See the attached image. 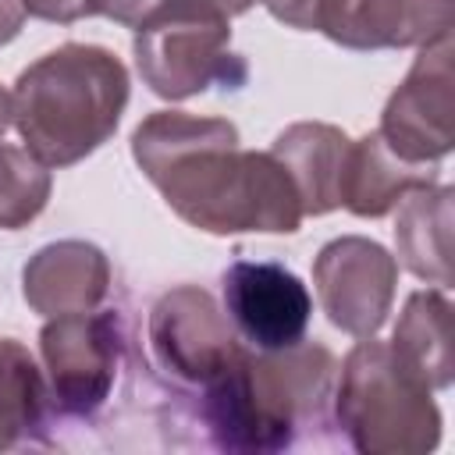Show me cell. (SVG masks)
<instances>
[{
	"mask_svg": "<svg viewBox=\"0 0 455 455\" xmlns=\"http://www.w3.org/2000/svg\"><path fill=\"white\" fill-rule=\"evenodd\" d=\"M132 156L164 203L206 235H291L306 217L284 164L242 149L224 117L156 110L132 132Z\"/></svg>",
	"mask_w": 455,
	"mask_h": 455,
	"instance_id": "obj_1",
	"label": "cell"
},
{
	"mask_svg": "<svg viewBox=\"0 0 455 455\" xmlns=\"http://www.w3.org/2000/svg\"><path fill=\"white\" fill-rule=\"evenodd\" d=\"M338 363L323 345L295 341L238 359L203 387V423L228 451H281L309 427H323Z\"/></svg>",
	"mask_w": 455,
	"mask_h": 455,
	"instance_id": "obj_2",
	"label": "cell"
},
{
	"mask_svg": "<svg viewBox=\"0 0 455 455\" xmlns=\"http://www.w3.org/2000/svg\"><path fill=\"white\" fill-rule=\"evenodd\" d=\"M128 107L121 57L92 43H64L28 64L11 89V124L46 167H71L96 153Z\"/></svg>",
	"mask_w": 455,
	"mask_h": 455,
	"instance_id": "obj_3",
	"label": "cell"
},
{
	"mask_svg": "<svg viewBox=\"0 0 455 455\" xmlns=\"http://www.w3.org/2000/svg\"><path fill=\"white\" fill-rule=\"evenodd\" d=\"M334 412L355 451L423 455L441 441V412L430 387L416 380L391 345L359 338L334 380Z\"/></svg>",
	"mask_w": 455,
	"mask_h": 455,
	"instance_id": "obj_4",
	"label": "cell"
},
{
	"mask_svg": "<svg viewBox=\"0 0 455 455\" xmlns=\"http://www.w3.org/2000/svg\"><path fill=\"white\" fill-rule=\"evenodd\" d=\"M231 18L199 4L178 0L153 21L135 28V68L160 100H188L210 85L242 89L249 64L231 53Z\"/></svg>",
	"mask_w": 455,
	"mask_h": 455,
	"instance_id": "obj_5",
	"label": "cell"
},
{
	"mask_svg": "<svg viewBox=\"0 0 455 455\" xmlns=\"http://www.w3.org/2000/svg\"><path fill=\"white\" fill-rule=\"evenodd\" d=\"M121 345L124 334L114 309L50 316L39 331V352L53 412L68 419H92L114 391Z\"/></svg>",
	"mask_w": 455,
	"mask_h": 455,
	"instance_id": "obj_6",
	"label": "cell"
},
{
	"mask_svg": "<svg viewBox=\"0 0 455 455\" xmlns=\"http://www.w3.org/2000/svg\"><path fill=\"white\" fill-rule=\"evenodd\" d=\"M149 352L156 370L185 387H206L242 352L228 313L199 284H178L164 291L149 309Z\"/></svg>",
	"mask_w": 455,
	"mask_h": 455,
	"instance_id": "obj_7",
	"label": "cell"
},
{
	"mask_svg": "<svg viewBox=\"0 0 455 455\" xmlns=\"http://www.w3.org/2000/svg\"><path fill=\"white\" fill-rule=\"evenodd\" d=\"M451 36L419 50L405 82L380 114V139L409 164H437L455 146V71Z\"/></svg>",
	"mask_w": 455,
	"mask_h": 455,
	"instance_id": "obj_8",
	"label": "cell"
},
{
	"mask_svg": "<svg viewBox=\"0 0 455 455\" xmlns=\"http://www.w3.org/2000/svg\"><path fill=\"white\" fill-rule=\"evenodd\" d=\"M313 284L320 309L338 331L352 338H370L384 327L391 313L398 263L380 242H370L363 235H341L316 252Z\"/></svg>",
	"mask_w": 455,
	"mask_h": 455,
	"instance_id": "obj_9",
	"label": "cell"
},
{
	"mask_svg": "<svg viewBox=\"0 0 455 455\" xmlns=\"http://www.w3.org/2000/svg\"><path fill=\"white\" fill-rule=\"evenodd\" d=\"M224 313L231 327L259 352L288 348L302 341L313 299L299 274L267 259H238L220 277Z\"/></svg>",
	"mask_w": 455,
	"mask_h": 455,
	"instance_id": "obj_10",
	"label": "cell"
},
{
	"mask_svg": "<svg viewBox=\"0 0 455 455\" xmlns=\"http://www.w3.org/2000/svg\"><path fill=\"white\" fill-rule=\"evenodd\" d=\"M110 291V259L100 245L64 238L43 245L21 270V295L39 316L96 309Z\"/></svg>",
	"mask_w": 455,
	"mask_h": 455,
	"instance_id": "obj_11",
	"label": "cell"
},
{
	"mask_svg": "<svg viewBox=\"0 0 455 455\" xmlns=\"http://www.w3.org/2000/svg\"><path fill=\"white\" fill-rule=\"evenodd\" d=\"M434 181L437 164H409L380 139V132H370L348 142L338 203L355 217H384L412 188H427Z\"/></svg>",
	"mask_w": 455,
	"mask_h": 455,
	"instance_id": "obj_12",
	"label": "cell"
},
{
	"mask_svg": "<svg viewBox=\"0 0 455 455\" xmlns=\"http://www.w3.org/2000/svg\"><path fill=\"white\" fill-rule=\"evenodd\" d=\"M348 142L352 139L341 128L323 124V121L288 124L274 139L270 153L291 174L306 217H323V213H331V210L341 206L338 203V192H341V171H345Z\"/></svg>",
	"mask_w": 455,
	"mask_h": 455,
	"instance_id": "obj_13",
	"label": "cell"
},
{
	"mask_svg": "<svg viewBox=\"0 0 455 455\" xmlns=\"http://www.w3.org/2000/svg\"><path fill=\"white\" fill-rule=\"evenodd\" d=\"M455 0H352L338 46L405 50L451 36Z\"/></svg>",
	"mask_w": 455,
	"mask_h": 455,
	"instance_id": "obj_14",
	"label": "cell"
},
{
	"mask_svg": "<svg viewBox=\"0 0 455 455\" xmlns=\"http://www.w3.org/2000/svg\"><path fill=\"white\" fill-rule=\"evenodd\" d=\"M451 199L448 185L412 188L398 203L395 249L409 274L427 284L451 288Z\"/></svg>",
	"mask_w": 455,
	"mask_h": 455,
	"instance_id": "obj_15",
	"label": "cell"
},
{
	"mask_svg": "<svg viewBox=\"0 0 455 455\" xmlns=\"http://www.w3.org/2000/svg\"><path fill=\"white\" fill-rule=\"evenodd\" d=\"M391 352L398 363L423 380L430 391H441L455 377V341H451V302L427 288L412 291L395 334H391Z\"/></svg>",
	"mask_w": 455,
	"mask_h": 455,
	"instance_id": "obj_16",
	"label": "cell"
},
{
	"mask_svg": "<svg viewBox=\"0 0 455 455\" xmlns=\"http://www.w3.org/2000/svg\"><path fill=\"white\" fill-rule=\"evenodd\" d=\"M50 409L46 377L32 352L14 338H0V451L36 444Z\"/></svg>",
	"mask_w": 455,
	"mask_h": 455,
	"instance_id": "obj_17",
	"label": "cell"
},
{
	"mask_svg": "<svg viewBox=\"0 0 455 455\" xmlns=\"http://www.w3.org/2000/svg\"><path fill=\"white\" fill-rule=\"evenodd\" d=\"M53 178L43 160H36L21 146H4L0 142V228L18 231L32 224L46 199H50Z\"/></svg>",
	"mask_w": 455,
	"mask_h": 455,
	"instance_id": "obj_18",
	"label": "cell"
},
{
	"mask_svg": "<svg viewBox=\"0 0 455 455\" xmlns=\"http://www.w3.org/2000/svg\"><path fill=\"white\" fill-rule=\"evenodd\" d=\"M263 4L270 18H277L281 25L299 28V32H320L331 43L341 39L348 11H352V0H263Z\"/></svg>",
	"mask_w": 455,
	"mask_h": 455,
	"instance_id": "obj_19",
	"label": "cell"
},
{
	"mask_svg": "<svg viewBox=\"0 0 455 455\" xmlns=\"http://www.w3.org/2000/svg\"><path fill=\"white\" fill-rule=\"evenodd\" d=\"M25 14L43 18V21H57V25H71L82 18H92L103 11V0H21Z\"/></svg>",
	"mask_w": 455,
	"mask_h": 455,
	"instance_id": "obj_20",
	"label": "cell"
},
{
	"mask_svg": "<svg viewBox=\"0 0 455 455\" xmlns=\"http://www.w3.org/2000/svg\"><path fill=\"white\" fill-rule=\"evenodd\" d=\"M178 0H103V11L110 21L124 25V28H139L146 21H153L156 14H164L167 7H174Z\"/></svg>",
	"mask_w": 455,
	"mask_h": 455,
	"instance_id": "obj_21",
	"label": "cell"
},
{
	"mask_svg": "<svg viewBox=\"0 0 455 455\" xmlns=\"http://www.w3.org/2000/svg\"><path fill=\"white\" fill-rule=\"evenodd\" d=\"M25 25V7L21 0H0V46H7Z\"/></svg>",
	"mask_w": 455,
	"mask_h": 455,
	"instance_id": "obj_22",
	"label": "cell"
},
{
	"mask_svg": "<svg viewBox=\"0 0 455 455\" xmlns=\"http://www.w3.org/2000/svg\"><path fill=\"white\" fill-rule=\"evenodd\" d=\"M199 4H206V7H213V11H220L224 18H235V14H245L256 0H199Z\"/></svg>",
	"mask_w": 455,
	"mask_h": 455,
	"instance_id": "obj_23",
	"label": "cell"
},
{
	"mask_svg": "<svg viewBox=\"0 0 455 455\" xmlns=\"http://www.w3.org/2000/svg\"><path fill=\"white\" fill-rule=\"evenodd\" d=\"M7 128H11V92L0 89V139H4Z\"/></svg>",
	"mask_w": 455,
	"mask_h": 455,
	"instance_id": "obj_24",
	"label": "cell"
}]
</instances>
